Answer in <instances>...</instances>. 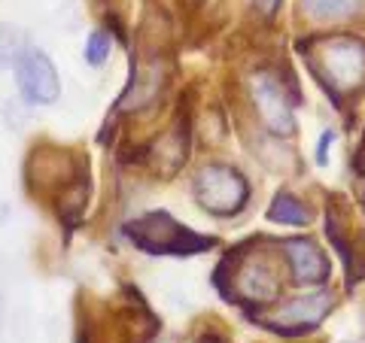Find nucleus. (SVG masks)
I'll return each mask as SVG.
<instances>
[{
	"label": "nucleus",
	"mask_w": 365,
	"mask_h": 343,
	"mask_svg": "<svg viewBox=\"0 0 365 343\" xmlns=\"http://www.w3.org/2000/svg\"><path fill=\"white\" fill-rule=\"evenodd\" d=\"M326 310H329V295L311 292V295H302V298L289 301L287 307H280L268 325L274 331H283V334H302V331L319 325V319L326 316Z\"/></svg>",
	"instance_id": "nucleus-6"
},
{
	"label": "nucleus",
	"mask_w": 365,
	"mask_h": 343,
	"mask_svg": "<svg viewBox=\"0 0 365 343\" xmlns=\"http://www.w3.org/2000/svg\"><path fill=\"white\" fill-rule=\"evenodd\" d=\"M332 140H335V134H332V131H326V134H323V140H319V155H317V162H319V164H326V146L332 143Z\"/></svg>",
	"instance_id": "nucleus-13"
},
{
	"label": "nucleus",
	"mask_w": 365,
	"mask_h": 343,
	"mask_svg": "<svg viewBox=\"0 0 365 343\" xmlns=\"http://www.w3.org/2000/svg\"><path fill=\"white\" fill-rule=\"evenodd\" d=\"M110 37L104 31H95V33H88V40H86V61L91 64V67H101L107 58H110Z\"/></svg>",
	"instance_id": "nucleus-12"
},
{
	"label": "nucleus",
	"mask_w": 365,
	"mask_h": 343,
	"mask_svg": "<svg viewBox=\"0 0 365 343\" xmlns=\"http://www.w3.org/2000/svg\"><path fill=\"white\" fill-rule=\"evenodd\" d=\"M25 33L13 25H0V70L19 64L25 58Z\"/></svg>",
	"instance_id": "nucleus-10"
},
{
	"label": "nucleus",
	"mask_w": 365,
	"mask_h": 343,
	"mask_svg": "<svg viewBox=\"0 0 365 343\" xmlns=\"http://www.w3.org/2000/svg\"><path fill=\"white\" fill-rule=\"evenodd\" d=\"M311 64L326 88H332L335 95L356 91L365 83V43L353 37L323 40L311 55Z\"/></svg>",
	"instance_id": "nucleus-2"
},
{
	"label": "nucleus",
	"mask_w": 365,
	"mask_h": 343,
	"mask_svg": "<svg viewBox=\"0 0 365 343\" xmlns=\"http://www.w3.org/2000/svg\"><path fill=\"white\" fill-rule=\"evenodd\" d=\"M283 253L289 258L292 277L299 283H326L329 277V261L319 253V246L311 240H287Z\"/></svg>",
	"instance_id": "nucleus-7"
},
{
	"label": "nucleus",
	"mask_w": 365,
	"mask_h": 343,
	"mask_svg": "<svg viewBox=\"0 0 365 343\" xmlns=\"http://www.w3.org/2000/svg\"><path fill=\"white\" fill-rule=\"evenodd\" d=\"M125 237L134 240L143 253L153 255H195L213 246V237L195 234L192 228L180 225L174 216L165 210H153L125 225Z\"/></svg>",
	"instance_id": "nucleus-1"
},
{
	"label": "nucleus",
	"mask_w": 365,
	"mask_h": 343,
	"mask_svg": "<svg viewBox=\"0 0 365 343\" xmlns=\"http://www.w3.org/2000/svg\"><path fill=\"white\" fill-rule=\"evenodd\" d=\"M253 100H256V110L262 122L268 125L274 134H289L292 131V110H289V100L283 95L280 83L268 73H256L253 79Z\"/></svg>",
	"instance_id": "nucleus-5"
},
{
	"label": "nucleus",
	"mask_w": 365,
	"mask_h": 343,
	"mask_svg": "<svg viewBox=\"0 0 365 343\" xmlns=\"http://www.w3.org/2000/svg\"><path fill=\"white\" fill-rule=\"evenodd\" d=\"M235 289H237V295H241V298H247V301L265 304V301H271L274 295H277L280 283H277L274 270L265 265V261H250V265H244L241 270H237Z\"/></svg>",
	"instance_id": "nucleus-8"
},
{
	"label": "nucleus",
	"mask_w": 365,
	"mask_h": 343,
	"mask_svg": "<svg viewBox=\"0 0 365 343\" xmlns=\"http://www.w3.org/2000/svg\"><path fill=\"white\" fill-rule=\"evenodd\" d=\"M307 207L299 204L292 194H277L268 207V219L271 222H283V225H304L307 222Z\"/></svg>",
	"instance_id": "nucleus-9"
},
{
	"label": "nucleus",
	"mask_w": 365,
	"mask_h": 343,
	"mask_svg": "<svg viewBox=\"0 0 365 343\" xmlns=\"http://www.w3.org/2000/svg\"><path fill=\"white\" fill-rule=\"evenodd\" d=\"M16 83H19L21 97L31 107H52L61 97L58 70H55L49 55L40 49H28L25 58L16 64Z\"/></svg>",
	"instance_id": "nucleus-4"
},
{
	"label": "nucleus",
	"mask_w": 365,
	"mask_h": 343,
	"mask_svg": "<svg viewBox=\"0 0 365 343\" xmlns=\"http://www.w3.org/2000/svg\"><path fill=\"white\" fill-rule=\"evenodd\" d=\"M362 204H365V194H362Z\"/></svg>",
	"instance_id": "nucleus-15"
},
{
	"label": "nucleus",
	"mask_w": 365,
	"mask_h": 343,
	"mask_svg": "<svg viewBox=\"0 0 365 343\" xmlns=\"http://www.w3.org/2000/svg\"><path fill=\"white\" fill-rule=\"evenodd\" d=\"M277 4H280V0H262V9H265V13H274Z\"/></svg>",
	"instance_id": "nucleus-14"
},
{
	"label": "nucleus",
	"mask_w": 365,
	"mask_h": 343,
	"mask_svg": "<svg viewBox=\"0 0 365 343\" xmlns=\"http://www.w3.org/2000/svg\"><path fill=\"white\" fill-rule=\"evenodd\" d=\"M359 4H362V0H302V9L311 19L323 21V19H341V16H347Z\"/></svg>",
	"instance_id": "nucleus-11"
},
{
	"label": "nucleus",
	"mask_w": 365,
	"mask_h": 343,
	"mask_svg": "<svg viewBox=\"0 0 365 343\" xmlns=\"http://www.w3.org/2000/svg\"><path fill=\"white\" fill-rule=\"evenodd\" d=\"M207 343H216V340H207Z\"/></svg>",
	"instance_id": "nucleus-16"
},
{
	"label": "nucleus",
	"mask_w": 365,
	"mask_h": 343,
	"mask_svg": "<svg viewBox=\"0 0 365 343\" xmlns=\"http://www.w3.org/2000/svg\"><path fill=\"white\" fill-rule=\"evenodd\" d=\"M198 204L213 216H232L247 204V179L232 167L210 164L195 174L192 182Z\"/></svg>",
	"instance_id": "nucleus-3"
}]
</instances>
